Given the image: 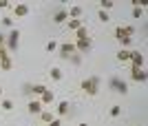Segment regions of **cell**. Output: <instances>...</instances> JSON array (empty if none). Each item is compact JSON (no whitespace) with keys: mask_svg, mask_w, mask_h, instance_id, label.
Listing matches in <instances>:
<instances>
[{"mask_svg":"<svg viewBox=\"0 0 148 126\" xmlns=\"http://www.w3.org/2000/svg\"><path fill=\"white\" fill-rule=\"evenodd\" d=\"M133 36H135V29L133 27H117L115 29V40H117L122 47H128L133 42Z\"/></svg>","mask_w":148,"mask_h":126,"instance_id":"obj_1","label":"cell"},{"mask_svg":"<svg viewBox=\"0 0 148 126\" xmlns=\"http://www.w3.org/2000/svg\"><path fill=\"white\" fill-rule=\"evenodd\" d=\"M99 82H102V80H99L97 75L86 77V80H82V91L93 97V95H97V91H99Z\"/></svg>","mask_w":148,"mask_h":126,"instance_id":"obj_2","label":"cell"},{"mask_svg":"<svg viewBox=\"0 0 148 126\" xmlns=\"http://www.w3.org/2000/svg\"><path fill=\"white\" fill-rule=\"evenodd\" d=\"M58 51H60V58H64V60H69L71 58V53H75V44L73 42H64L58 47Z\"/></svg>","mask_w":148,"mask_h":126,"instance_id":"obj_3","label":"cell"},{"mask_svg":"<svg viewBox=\"0 0 148 126\" xmlns=\"http://www.w3.org/2000/svg\"><path fill=\"white\" fill-rule=\"evenodd\" d=\"M18 42H20V31H18V29H13V31L7 36V42H5V44L9 47V49L16 51V49H18Z\"/></svg>","mask_w":148,"mask_h":126,"instance_id":"obj_4","label":"cell"},{"mask_svg":"<svg viewBox=\"0 0 148 126\" xmlns=\"http://www.w3.org/2000/svg\"><path fill=\"white\" fill-rule=\"evenodd\" d=\"M130 62H133V66H137V69H142L144 62H146V58L139 53V51H130Z\"/></svg>","mask_w":148,"mask_h":126,"instance_id":"obj_5","label":"cell"},{"mask_svg":"<svg viewBox=\"0 0 148 126\" xmlns=\"http://www.w3.org/2000/svg\"><path fill=\"white\" fill-rule=\"evenodd\" d=\"M73 44H75V51L86 53V51L91 49V38H82V40H77V42H73Z\"/></svg>","mask_w":148,"mask_h":126,"instance_id":"obj_6","label":"cell"},{"mask_svg":"<svg viewBox=\"0 0 148 126\" xmlns=\"http://www.w3.org/2000/svg\"><path fill=\"white\" fill-rule=\"evenodd\" d=\"M130 80H133V82H146V73H144L142 69L133 66V71H130Z\"/></svg>","mask_w":148,"mask_h":126,"instance_id":"obj_7","label":"cell"},{"mask_svg":"<svg viewBox=\"0 0 148 126\" xmlns=\"http://www.w3.org/2000/svg\"><path fill=\"white\" fill-rule=\"evenodd\" d=\"M44 108H42V102L40 100H31L29 102V113H33V115H40Z\"/></svg>","mask_w":148,"mask_h":126,"instance_id":"obj_8","label":"cell"},{"mask_svg":"<svg viewBox=\"0 0 148 126\" xmlns=\"http://www.w3.org/2000/svg\"><path fill=\"white\" fill-rule=\"evenodd\" d=\"M66 18H69L66 9H60V11H56V13H53V22H56V25H62V22H64Z\"/></svg>","mask_w":148,"mask_h":126,"instance_id":"obj_9","label":"cell"},{"mask_svg":"<svg viewBox=\"0 0 148 126\" xmlns=\"http://www.w3.org/2000/svg\"><path fill=\"white\" fill-rule=\"evenodd\" d=\"M113 86H115V88H117V93H128V86H126V82H122V80H117V77H113Z\"/></svg>","mask_w":148,"mask_h":126,"instance_id":"obj_10","label":"cell"},{"mask_svg":"<svg viewBox=\"0 0 148 126\" xmlns=\"http://www.w3.org/2000/svg\"><path fill=\"white\" fill-rule=\"evenodd\" d=\"M0 69H2V71H11V69H13L11 55H7V58H2V60H0Z\"/></svg>","mask_w":148,"mask_h":126,"instance_id":"obj_11","label":"cell"},{"mask_svg":"<svg viewBox=\"0 0 148 126\" xmlns=\"http://www.w3.org/2000/svg\"><path fill=\"white\" fill-rule=\"evenodd\" d=\"M53 100H56L53 91H49V88H47V91L42 93V100H40V102H42V106H44V104H53Z\"/></svg>","mask_w":148,"mask_h":126,"instance_id":"obj_12","label":"cell"},{"mask_svg":"<svg viewBox=\"0 0 148 126\" xmlns=\"http://www.w3.org/2000/svg\"><path fill=\"white\" fill-rule=\"evenodd\" d=\"M13 13H16L18 18H22V16L29 13V7H27V5H16V7H13Z\"/></svg>","mask_w":148,"mask_h":126,"instance_id":"obj_13","label":"cell"},{"mask_svg":"<svg viewBox=\"0 0 148 126\" xmlns=\"http://www.w3.org/2000/svg\"><path fill=\"white\" fill-rule=\"evenodd\" d=\"M69 16H71V18H73V20H80V16H82V7H77V5H75V7H71V9H69Z\"/></svg>","mask_w":148,"mask_h":126,"instance_id":"obj_14","label":"cell"},{"mask_svg":"<svg viewBox=\"0 0 148 126\" xmlns=\"http://www.w3.org/2000/svg\"><path fill=\"white\" fill-rule=\"evenodd\" d=\"M117 60H119V62H128V60H130V51L119 49V51H117Z\"/></svg>","mask_w":148,"mask_h":126,"instance_id":"obj_15","label":"cell"},{"mask_svg":"<svg viewBox=\"0 0 148 126\" xmlns=\"http://www.w3.org/2000/svg\"><path fill=\"white\" fill-rule=\"evenodd\" d=\"M56 111H58V115H66V113H69V102H66V100H64V102H60Z\"/></svg>","mask_w":148,"mask_h":126,"instance_id":"obj_16","label":"cell"},{"mask_svg":"<svg viewBox=\"0 0 148 126\" xmlns=\"http://www.w3.org/2000/svg\"><path fill=\"white\" fill-rule=\"evenodd\" d=\"M40 120L47 122V124H49L51 120H56V117H53V111H42V113H40Z\"/></svg>","mask_w":148,"mask_h":126,"instance_id":"obj_17","label":"cell"},{"mask_svg":"<svg viewBox=\"0 0 148 126\" xmlns=\"http://www.w3.org/2000/svg\"><path fill=\"white\" fill-rule=\"evenodd\" d=\"M0 108H2L5 113H9V111H13V102L11 100H2L0 102Z\"/></svg>","mask_w":148,"mask_h":126,"instance_id":"obj_18","label":"cell"},{"mask_svg":"<svg viewBox=\"0 0 148 126\" xmlns=\"http://www.w3.org/2000/svg\"><path fill=\"white\" fill-rule=\"evenodd\" d=\"M49 75H51V80H56V82H60V80H62V71L58 69V66H53Z\"/></svg>","mask_w":148,"mask_h":126,"instance_id":"obj_19","label":"cell"},{"mask_svg":"<svg viewBox=\"0 0 148 126\" xmlns=\"http://www.w3.org/2000/svg\"><path fill=\"white\" fill-rule=\"evenodd\" d=\"M144 16V7L142 5H133V18H142Z\"/></svg>","mask_w":148,"mask_h":126,"instance_id":"obj_20","label":"cell"},{"mask_svg":"<svg viewBox=\"0 0 148 126\" xmlns=\"http://www.w3.org/2000/svg\"><path fill=\"white\" fill-rule=\"evenodd\" d=\"M80 27H82V20H69V29L71 31H77Z\"/></svg>","mask_w":148,"mask_h":126,"instance_id":"obj_21","label":"cell"},{"mask_svg":"<svg viewBox=\"0 0 148 126\" xmlns=\"http://www.w3.org/2000/svg\"><path fill=\"white\" fill-rule=\"evenodd\" d=\"M75 33H77V40H82V38H88V31H86V27H84V25H82V27H80V29H77Z\"/></svg>","mask_w":148,"mask_h":126,"instance_id":"obj_22","label":"cell"},{"mask_svg":"<svg viewBox=\"0 0 148 126\" xmlns=\"http://www.w3.org/2000/svg\"><path fill=\"white\" fill-rule=\"evenodd\" d=\"M31 91H33V95H42L44 91H47V86H44V84H36V86L31 88Z\"/></svg>","mask_w":148,"mask_h":126,"instance_id":"obj_23","label":"cell"},{"mask_svg":"<svg viewBox=\"0 0 148 126\" xmlns=\"http://www.w3.org/2000/svg\"><path fill=\"white\" fill-rule=\"evenodd\" d=\"M119 115H122V106H117V104L111 106V117H119Z\"/></svg>","mask_w":148,"mask_h":126,"instance_id":"obj_24","label":"cell"},{"mask_svg":"<svg viewBox=\"0 0 148 126\" xmlns=\"http://www.w3.org/2000/svg\"><path fill=\"white\" fill-rule=\"evenodd\" d=\"M56 49H58V42H56V40H49V42H47V51H49V53H53Z\"/></svg>","mask_w":148,"mask_h":126,"instance_id":"obj_25","label":"cell"},{"mask_svg":"<svg viewBox=\"0 0 148 126\" xmlns=\"http://www.w3.org/2000/svg\"><path fill=\"white\" fill-rule=\"evenodd\" d=\"M97 16H99V20H102V22H108V20H111V18H108V13H106V11H102V9H99V13H97Z\"/></svg>","mask_w":148,"mask_h":126,"instance_id":"obj_26","label":"cell"},{"mask_svg":"<svg viewBox=\"0 0 148 126\" xmlns=\"http://www.w3.org/2000/svg\"><path fill=\"white\" fill-rule=\"evenodd\" d=\"M111 7H113V2H111V0H102V11L111 9Z\"/></svg>","mask_w":148,"mask_h":126,"instance_id":"obj_27","label":"cell"},{"mask_svg":"<svg viewBox=\"0 0 148 126\" xmlns=\"http://www.w3.org/2000/svg\"><path fill=\"white\" fill-rule=\"evenodd\" d=\"M2 25H5V27H11V25H13V20L9 18V16H5V18H2Z\"/></svg>","mask_w":148,"mask_h":126,"instance_id":"obj_28","label":"cell"},{"mask_svg":"<svg viewBox=\"0 0 148 126\" xmlns=\"http://www.w3.org/2000/svg\"><path fill=\"white\" fill-rule=\"evenodd\" d=\"M69 60H71V62H73V64H80V62H82V58H80V55H71V58H69Z\"/></svg>","mask_w":148,"mask_h":126,"instance_id":"obj_29","label":"cell"},{"mask_svg":"<svg viewBox=\"0 0 148 126\" xmlns=\"http://www.w3.org/2000/svg\"><path fill=\"white\" fill-rule=\"evenodd\" d=\"M47 126H62V122H60V120H51Z\"/></svg>","mask_w":148,"mask_h":126,"instance_id":"obj_30","label":"cell"},{"mask_svg":"<svg viewBox=\"0 0 148 126\" xmlns=\"http://www.w3.org/2000/svg\"><path fill=\"white\" fill-rule=\"evenodd\" d=\"M9 7V0H0V9H7Z\"/></svg>","mask_w":148,"mask_h":126,"instance_id":"obj_31","label":"cell"},{"mask_svg":"<svg viewBox=\"0 0 148 126\" xmlns=\"http://www.w3.org/2000/svg\"><path fill=\"white\" fill-rule=\"evenodd\" d=\"M2 58H7V49L5 47H0V60H2Z\"/></svg>","mask_w":148,"mask_h":126,"instance_id":"obj_32","label":"cell"},{"mask_svg":"<svg viewBox=\"0 0 148 126\" xmlns=\"http://www.w3.org/2000/svg\"><path fill=\"white\" fill-rule=\"evenodd\" d=\"M5 42H7V36H2V33H0V47H5Z\"/></svg>","mask_w":148,"mask_h":126,"instance_id":"obj_33","label":"cell"},{"mask_svg":"<svg viewBox=\"0 0 148 126\" xmlns=\"http://www.w3.org/2000/svg\"><path fill=\"white\" fill-rule=\"evenodd\" d=\"M77 126H88V124H84V122H82V124H77Z\"/></svg>","mask_w":148,"mask_h":126,"instance_id":"obj_34","label":"cell"},{"mask_svg":"<svg viewBox=\"0 0 148 126\" xmlns=\"http://www.w3.org/2000/svg\"><path fill=\"white\" fill-rule=\"evenodd\" d=\"M0 95H2V86H0Z\"/></svg>","mask_w":148,"mask_h":126,"instance_id":"obj_35","label":"cell"}]
</instances>
